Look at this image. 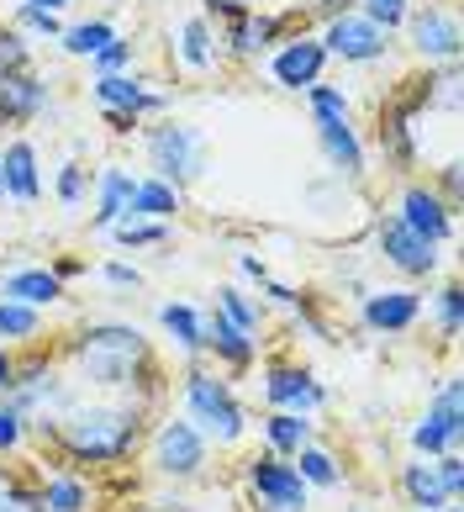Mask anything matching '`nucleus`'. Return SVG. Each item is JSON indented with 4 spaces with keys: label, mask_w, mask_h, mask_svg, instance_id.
Returning a JSON list of instances; mask_svg holds the SVG:
<instances>
[{
    "label": "nucleus",
    "mask_w": 464,
    "mask_h": 512,
    "mask_svg": "<svg viewBox=\"0 0 464 512\" xmlns=\"http://www.w3.org/2000/svg\"><path fill=\"white\" fill-rule=\"evenodd\" d=\"M396 486H401V497H406V507H412V512H438L443 502H454L449 491H443L438 465H433V460H422V454H412V460L401 465Z\"/></svg>",
    "instance_id": "412c9836"
},
{
    "label": "nucleus",
    "mask_w": 464,
    "mask_h": 512,
    "mask_svg": "<svg viewBox=\"0 0 464 512\" xmlns=\"http://www.w3.org/2000/svg\"><path fill=\"white\" fill-rule=\"evenodd\" d=\"M111 37H116V27L106 22V16H95V22H74V27L58 32V48H64L69 59H95Z\"/></svg>",
    "instance_id": "2f4dec72"
},
{
    "label": "nucleus",
    "mask_w": 464,
    "mask_h": 512,
    "mask_svg": "<svg viewBox=\"0 0 464 512\" xmlns=\"http://www.w3.org/2000/svg\"><path fill=\"white\" fill-rule=\"evenodd\" d=\"M11 69H32V43H27V32L0 27V74H11Z\"/></svg>",
    "instance_id": "ea45409f"
},
{
    "label": "nucleus",
    "mask_w": 464,
    "mask_h": 512,
    "mask_svg": "<svg viewBox=\"0 0 464 512\" xmlns=\"http://www.w3.org/2000/svg\"><path fill=\"white\" fill-rule=\"evenodd\" d=\"M396 217L412 227V233H422L428 243H438V249L459 238V212L433 191V185H406L401 201H396Z\"/></svg>",
    "instance_id": "2eb2a0df"
},
{
    "label": "nucleus",
    "mask_w": 464,
    "mask_h": 512,
    "mask_svg": "<svg viewBox=\"0 0 464 512\" xmlns=\"http://www.w3.org/2000/svg\"><path fill=\"white\" fill-rule=\"evenodd\" d=\"M143 80L132 69H116V74H95V85H90V96L95 106H122V111H138L143 117Z\"/></svg>",
    "instance_id": "c85d7f7f"
},
{
    "label": "nucleus",
    "mask_w": 464,
    "mask_h": 512,
    "mask_svg": "<svg viewBox=\"0 0 464 512\" xmlns=\"http://www.w3.org/2000/svg\"><path fill=\"white\" fill-rule=\"evenodd\" d=\"M259 433H264V449L280 454V460H296V449L317 439L312 417H301V412H264L259 417Z\"/></svg>",
    "instance_id": "4be33fe9"
},
{
    "label": "nucleus",
    "mask_w": 464,
    "mask_h": 512,
    "mask_svg": "<svg viewBox=\"0 0 464 512\" xmlns=\"http://www.w3.org/2000/svg\"><path fill=\"white\" fill-rule=\"evenodd\" d=\"M438 512H464V507H459V497H454V502H443Z\"/></svg>",
    "instance_id": "6e6d98bb"
},
{
    "label": "nucleus",
    "mask_w": 464,
    "mask_h": 512,
    "mask_svg": "<svg viewBox=\"0 0 464 512\" xmlns=\"http://www.w3.org/2000/svg\"><path fill=\"white\" fill-rule=\"evenodd\" d=\"M264 407L269 412L317 417L327 407V386L317 381V370L296 365V359H269V365H264Z\"/></svg>",
    "instance_id": "1a4fd4ad"
},
{
    "label": "nucleus",
    "mask_w": 464,
    "mask_h": 512,
    "mask_svg": "<svg viewBox=\"0 0 464 512\" xmlns=\"http://www.w3.org/2000/svg\"><path fill=\"white\" fill-rule=\"evenodd\" d=\"M359 6V0H306V11H312V16H322V22H327V16H343V11H354Z\"/></svg>",
    "instance_id": "3c124183"
},
{
    "label": "nucleus",
    "mask_w": 464,
    "mask_h": 512,
    "mask_svg": "<svg viewBox=\"0 0 464 512\" xmlns=\"http://www.w3.org/2000/svg\"><path fill=\"white\" fill-rule=\"evenodd\" d=\"M159 328L185 359H201V307L196 301H164L159 307Z\"/></svg>",
    "instance_id": "a878e982"
},
{
    "label": "nucleus",
    "mask_w": 464,
    "mask_h": 512,
    "mask_svg": "<svg viewBox=\"0 0 464 512\" xmlns=\"http://www.w3.org/2000/svg\"><path fill=\"white\" fill-rule=\"evenodd\" d=\"M254 6H259V0H201V16H206V22H232V16H243Z\"/></svg>",
    "instance_id": "a18cd8bd"
},
{
    "label": "nucleus",
    "mask_w": 464,
    "mask_h": 512,
    "mask_svg": "<svg viewBox=\"0 0 464 512\" xmlns=\"http://www.w3.org/2000/svg\"><path fill=\"white\" fill-rule=\"evenodd\" d=\"M459 169H464V164H459V159H449V164H443V169H438V185H433V191H438L443 201H449V206H454V212H459V206H464V201H459V180H464V175H459Z\"/></svg>",
    "instance_id": "49530a36"
},
{
    "label": "nucleus",
    "mask_w": 464,
    "mask_h": 512,
    "mask_svg": "<svg viewBox=\"0 0 464 512\" xmlns=\"http://www.w3.org/2000/svg\"><path fill=\"white\" fill-rule=\"evenodd\" d=\"M27 433H32V423H27V417L6 402V396H0V454H22Z\"/></svg>",
    "instance_id": "58836bf2"
},
{
    "label": "nucleus",
    "mask_w": 464,
    "mask_h": 512,
    "mask_svg": "<svg viewBox=\"0 0 464 512\" xmlns=\"http://www.w3.org/2000/svg\"><path fill=\"white\" fill-rule=\"evenodd\" d=\"M37 491H43V512H90L95 507V491H90V481L74 465L43 476V481H37Z\"/></svg>",
    "instance_id": "5701e85b"
},
{
    "label": "nucleus",
    "mask_w": 464,
    "mask_h": 512,
    "mask_svg": "<svg viewBox=\"0 0 464 512\" xmlns=\"http://www.w3.org/2000/svg\"><path fill=\"white\" fill-rule=\"evenodd\" d=\"M143 132V154H148V169L169 185H196L206 169H211V138L196 127V122H180V117H159L153 127H138Z\"/></svg>",
    "instance_id": "39448f33"
},
{
    "label": "nucleus",
    "mask_w": 464,
    "mask_h": 512,
    "mask_svg": "<svg viewBox=\"0 0 464 512\" xmlns=\"http://www.w3.org/2000/svg\"><path fill=\"white\" fill-rule=\"evenodd\" d=\"M406 43H412L428 64H459V48H464V32H459V16L454 6L443 0H428V6L406 11Z\"/></svg>",
    "instance_id": "9b49d317"
},
{
    "label": "nucleus",
    "mask_w": 464,
    "mask_h": 512,
    "mask_svg": "<svg viewBox=\"0 0 464 512\" xmlns=\"http://www.w3.org/2000/svg\"><path fill=\"white\" fill-rule=\"evenodd\" d=\"M290 465H296V476H301L306 486H312V491H338V486H343V465H338V454H333V449H322L317 439H312V444H301Z\"/></svg>",
    "instance_id": "cd10ccee"
},
{
    "label": "nucleus",
    "mask_w": 464,
    "mask_h": 512,
    "mask_svg": "<svg viewBox=\"0 0 464 512\" xmlns=\"http://www.w3.org/2000/svg\"><path fill=\"white\" fill-rule=\"evenodd\" d=\"M232 264H238V275L248 280V286H264V280H269V264H264L259 254H248V249L232 254Z\"/></svg>",
    "instance_id": "09e8293b"
},
{
    "label": "nucleus",
    "mask_w": 464,
    "mask_h": 512,
    "mask_svg": "<svg viewBox=\"0 0 464 512\" xmlns=\"http://www.w3.org/2000/svg\"><path fill=\"white\" fill-rule=\"evenodd\" d=\"M354 11H364L375 27H385V32H396L401 22H406V11H412V0H359Z\"/></svg>",
    "instance_id": "a19ab883"
},
{
    "label": "nucleus",
    "mask_w": 464,
    "mask_h": 512,
    "mask_svg": "<svg viewBox=\"0 0 464 512\" xmlns=\"http://www.w3.org/2000/svg\"><path fill=\"white\" fill-rule=\"evenodd\" d=\"M90 185H95V175L80 164V159H69L64 169H58V180H53V196H58V206H69V212H80V206L90 201Z\"/></svg>",
    "instance_id": "72a5a7b5"
},
{
    "label": "nucleus",
    "mask_w": 464,
    "mask_h": 512,
    "mask_svg": "<svg viewBox=\"0 0 464 512\" xmlns=\"http://www.w3.org/2000/svg\"><path fill=\"white\" fill-rule=\"evenodd\" d=\"M259 291H264L269 301H275V307H285V312H290V307H296V301H301V291H296V286H285V280H275V275H269Z\"/></svg>",
    "instance_id": "8fccbe9b"
},
{
    "label": "nucleus",
    "mask_w": 464,
    "mask_h": 512,
    "mask_svg": "<svg viewBox=\"0 0 464 512\" xmlns=\"http://www.w3.org/2000/svg\"><path fill=\"white\" fill-rule=\"evenodd\" d=\"M0 512H43V491H37V481L0 476Z\"/></svg>",
    "instance_id": "4c0bfd02"
},
{
    "label": "nucleus",
    "mask_w": 464,
    "mask_h": 512,
    "mask_svg": "<svg viewBox=\"0 0 464 512\" xmlns=\"http://www.w3.org/2000/svg\"><path fill=\"white\" fill-rule=\"evenodd\" d=\"M327 69V48L322 37L312 32H290L275 43V53H269V80H275L280 90H290V96H306Z\"/></svg>",
    "instance_id": "f8f14e48"
},
{
    "label": "nucleus",
    "mask_w": 464,
    "mask_h": 512,
    "mask_svg": "<svg viewBox=\"0 0 464 512\" xmlns=\"http://www.w3.org/2000/svg\"><path fill=\"white\" fill-rule=\"evenodd\" d=\"M27 6H43V11H64V6H74V0H27Z\"/></svg>",
    "instance_id": "5fc2aeb1"
},
{
    "label": "nucleus",
    "mask_w": 464,
    "mask_h": 512,
    "mask_svg": "<svg viewBox=\"0 0 464 512\" xmlns=\"http://www.w3.org/2000/svg\"><path fill=\"white\" fill-rule=\"evenodd\" d=\"M211 307H217L227 322H238L243 333H264V301H254L243 286H217V301H211Z\"/></svg>",
    "instance_id": "7c9ffc66"
},
{
    "label": "nucleus",
    "mask_w": 464,
    "mask_h": 512,
    "mask_svg": "<svg viewBox=\"0 0 464 512\" xmlns=\"http://www.w3.org/2000/svg\"><path fill=\"white\" fill-rule=\"evenodd\" d=\"M101 122L116 132V138H132V132L143 127V117H138V111H122V106H101Z\"/></svg>",
    "instance_id": "de8ad7c7"
},
{
    "label": "nucleus",
    "mask_w": 464,
    "mask_h": 512,
    "mask_svg": "<svg viewBox=\"0 0 464 512\" xmlns=\"http://www.w3.org/2000/svg\"><path fill=\"white\" fill-rule=\"evenodd\" d=\"M106 238L116 243L122 254H143V249H164L174 238V222H153V217H122L106 227Z\"/></svg>",
    "instance_id": "bb28decb"
},
{
    "label": "nucleus",
    "mask_w": 464,
    "mask_h": 512,
    "mask_svg": "<svg viewBox=\"0 0 464 512\" xmlns=\"http://www.w3.org/2000/svg\"><path fill=\"white\" fill-rule=\"evenodd\" d=\"M101 280L111 291H143V270L138 264H127V259H106L101 264Z\"/></svg>",
    "instance_id": "37998d69"
},
{
    "label": "nucleus",
    "mask_w": 464,
    "mask_h": 512,
    "mask_svg": "<svg viewBox=\"0 0 464 512\" xmlns=\"http://www.w3.org/2000/svg\"><path fill=\"white\" fill-rule=\"evenodd\" d=\"M69 370L106 396H127L138 407L159 402V359L138 322H90L69 338Z\"/></svg>",
    "instance_id": "f03ea898"
},
{
    "label": "nucleus",
    "mask_w": 464,
    "mask_h": 512,
    "mask_svg": "<svg viewBox=\"0 0 464 512\" xmlns=\"http://www.w3.org/2000/svg\"><path fill=\"white\" fill-rule=\"evenodd\" d=\"M428 417H438L443 433H449L454 444H464V412H459V375H443L433 402H428Z\"/></svg>",
    "instance_id": "473e14b6"
},
{
    "label": "nucleus",
    "mask_w": 464,
    "mask_h": 512,
    "mask_svg": "<svg viewBox=\"0 0 464 512\" xmlns=\"http://www.w3.org/2000/svg\"><path fill=\"white\" fill-rule=\"evenodd\" d=\"M443 449H459V444L449 439V433H443V423H438V417H428V412H422L417 423H412V454H422V460H438Z\"/></svg>",
    "instance_id": "c9c22d12"
},
{
    "label": "nucleus",
    "mask_w": 464,
    "mask_h": 512,
    "mask_svg": "<svg viewBox=\"0 0 464 512\" xmlns=\"http://www.w3.org/2000/svg\"><path fill=\"white\" fill-rule=\"evenodd\" d=\"M174 53H180V64L196 69V74L217 69V59H222L217 27H211L206 16H190V22H180V43H174Z\"/></svg>",
    "instance_id": "b1692460"
},
{
    "label": "nucleus",
    "mask_w": 464,
    "mask_h": 512,
    "mask_svg": "<svg viewBox=\"0 0 464 512\" xmlns=\"http://www.w3.org/2000/svg\"><path fill=\"white\" fill-rule=\"evenodd\" d=\"M322 48H327V59H338V64H380L385 53H391V32L375 27L364 11H343V16H327Z\"/></svg>",
    "instance_id": "9d476101"
},
{
    "label": "nucleus",
    "mask_w": 464,
    "mask_h": 512,
    "mask_svg": "<svg viewBox=\"0 0 464 512\" xmlns=\"http://www.w3.org/2000/svg\"><path fill=\"white\" fill-rule=\"evenodd\" d=\"M32 433L43 439L64 465H85V470H111L127 465L148 439V407L127 402V396H106V402H69L32 417Z\"/></svg>",
    "instance_id": "f257e3e1"
},
{
    "label": "nucleus",
    "mask_w": 464,
    "mask_h": 512,
    "mask_svg": "<svg viewBox=\"0 0 464 512\" xmlns=\"http://www.w3.org/2000/svg\"><path fill=\"white\" fill-rule=\"evenodd\" d=\"M48 270H53L58 280H64V286H69V280H74V275H85V270H90V264H85V259H69V254H64V259H53V264H48Z\"/></svg>",
    "instance_id": "603ef678"
},
{
    "label": "nucleus",
    "mask_w": 464,
    "mask_h": 512,
    "mask_svg": "<svg viewBox=\"0 0 464 512\" xmlns=\"http://www.w3.org/2000/svg\"><path fill=\"white\" fill-rule=\"evenodd\" d=\"M11 375H16V349H6V344H0V396L11 391Z\"/></svg>",
    "instance_id": "864d4df0"
},
{
    "label": "nucleus",
    "mask_w": 464,
    "mask_h": 512,
    "mask_svg": "<svg viewBox=\"0 0 464 512\" xmlns=\"http://www.w3.org/2000/svg\"><path fill=\"white\" fill-rule=\"evenodd\" d=\"M306 106H312V127H317V143H322V159L327 169H333V180L343 185H364V169H370V159H364V138L354 132V106H348V96L338 85H312L306 90Z\"/></svg>",
    "instance_id": "20e7f679"
},
{
    "label": "nucleus",
    "mask_w": 464,
    "mask_h": 512,
    "mask_svg": "<svg viewBox=\"0 0 464 512\" xmlns=\"http://www.w3.org/2000/svg\"><path fill=\"white\" fill-rule=\"evenodd\" d=\"M90 69H95V74H116V69H132V43H127L122 32H116L111 43H106V48H101V53H95V59H90Z\"/></svg>",
    "instance_id": "79ce46f5"
},
{
    "label": "nucleus",
    "mask_w": 464,
    "mask_h": 512,
    "mask_svg": "<svg viewBox=\"0 0 464 512\" xmlns=\"http://www.w3.org/2000/svg\"><path fill=\"white\" fill-rule=\"evenodd\" d=\"M53 106V90L48 80L37 69H11V74H0V127H27L37 122L43 111Z\"/></svg>",
    "instance_id": "f3484780"
},
{
    "label": "nucleus",
    "mask_w": 464,
    "mask_h": 512,
    "mask_svg": "<svg viewBox=\"0 0 464 512\" xmlns=\"http://www.w3.org/2000/svg\"><path fill=\"white\" fill-rule=\"evenodd\" d=\"M0 180H6V201L16 206H37L43 201V164L27 138H11L0 148Z\"/></svg>",
    "instance_id": "a211bd4d"
},
{
    "label": "nucleus",
    "mask_w": 464,
    "mask_h": 512,
    "mask_svg": "<svg viewBox=\"0 0 464 512\" xmlns=\"http://www.w3.org/2000/svg\"><path fill=\"white\" fill-rule=\"evenodd\" d=\"M211 460V444L201 439L196 423L185 417H164L159 428L148 433V470L159 481H196Z\"/></svg>",
    "instance_id": "0eeeda50"
},
{
    "label": "nucleus",
    "mask_w": 464,
    "mask_h": 512,
    "mask_svg": "<svg viewBox=\"0 0 464 512\" xmlns=\"http://www.w3.org/2000/svg\"><path fill=\"white\" fill-rule=\"evenodd\" d=\"M280 37H290V16L280 11H243V16H232V22H222V53H232V59H264L269 48L280 43Z\"/></svg>",
    "instance_id": "dca6fc26"
},
{
    "label": "nucleus",
    "mask_w": 464,
    "mask_h": 512,
    "mask_svg": "<svg viewBox=\"0 0 464 512\" xmlns=\"http://www.w3.org/2000/svg\"><path fill=\"white\" fill-rule=\"evenodd\" d=\"M243 491L254 502V512H312V486L296 476V465L269 449L243 460Z\"/></svg>",
    "instance_id": "423d86ee"
},
{
    "label": "nucleus",
    "mask_w": 464,
    "mask_h": 512,
    "mask_svg": "<svg viewBox=\"0 0 464 512\" xmlns=\"http://www.w3.org/2000/svg\"><path fill=\"white\" fill-rule=\"evenodd\" d=\"M433 465H438V476H443V491H449V497H464V454L459 449H443Z\"/></svg>",
    "instance_id": "c03bdc74"
},
{
    "label": "nucleus",
    "mask_w": 464,
    "mask_h": 512,
    "mask_svg": "<svg viewBox=\"0 0 464 512\" xmlns=\"http://www.w3.org/2000/svg\"><path fill=\"white\" fill-rule=\"evenodd\" d=\"M433 317H438V333L454 344L459 328H464V291H459V280H443V286H438V296H433Z\"/></svg>",
    "instance_id": "f704fd0d"
},
{
    "label": "nucleus",
    "mask_w": 464,
    "mask_h": 512,
    "mask_svg": "<svg viewBox=\"0 0 464 512\" xmlns=\"http://www.w3.org/2000/svg\"><path fill=\"white\" fill-rule=\"evenodd\" d=\"M201 359H211L227 381L232 375H248L259 359V338L243 333L238 322H227L217 307H201Z\"/></svg>",
    "instance_id": "ddd939ff"
},
{
    "label": "nucleus",
    "mask_w": 464,
    "mask_h": 512,
    "mask_svg": "<svg viewBox=\"0 0 464 512\" xmlns=\"http://www.w3.org/2000/svg\"><path fill=\"white\" fill-rule=\"evenodd\" d=\"M359 322L370 333H385V338H401L422 322V291L412 286H385V291H364L359 296Z\"/></svg>",
    "instance_id": "4468645a"
},
{
    "label": "nucleus",
    "mask_w": 464,
    "mask_h": 512,
    "mask_svg": "<svg viewBox=\"0 0 464 512\" xmlns=\"http://www.w3.org/2000/svg\"><path fill=\"white\" fill-rule=\"evenodd\" d=\"M0 296L43 312V307H58V301H64V280H58L48 264H22V270H6V275H0Z\"/></svg>",
    "instance_id": "aec40b11"
},
{
    "label": "nucleus",
    "mask_w": 464,
    "mask_h": 512,
    "mask_svg": "<svg viewBox=\"0 0 464 512\" xmlns=\"http://www.w3.org/2000/svg\"><path fill=\"white\" fill-rule=\"evenodd\" d=\"M185 212V191L169 185L159 175H138V191H132V217H153V222H174Z\"/></svg>",
    "instance_id": "393cba45"
},
{
    "label": "nucleus",
    "mask_w": 464,
    "mask_h": 512,
    "mask_svg": "<svg viewBox=\"0 0 464 512\" xmlns=\"http://www.w3.org/2000/svg\"><path fill=\"white\" fill-rule=\"evenodd\" d=\"M354 512H364V507H354Z\"/></svg>",
    "instance_id": "13d9d810"
},
{
    "label": "nucleus",
    "mask_w": 464,
    "mask_h": 512,
    "mask_svg": "<svg viewBox=\"0 0 464 512\" xmlns=\"http://www.w3.org/2000/svg\"><path fill=\"white\" fill-rule=\"evenodd\" d=\"M375 249L380 259L391 264V270H401L406 280H433L443 270V254H438V243H428L422 233H412L396 212H380L375 217Z\"/></svg>",
    "instance_id": "6e6552de"
},
{
    "label": "nucleus",
    "mask_w": 464,
    "mask_h": 512,
    "mask_svg": "<svg viewBox=\"0 0 464 512\" xmlns=\"http://www.w3.org/2000/svg\"><path fill=\"white\" fill-rule=\"evenodd\" d=\"M16 32L27 37H48V43H58V32H64V22H58V11H43V6H27V0H16Z\"/></svg>",
    "instance_id": "e433bc0d"
},
{
    "label": "nucleus",
    "mask_w": 464,
    "mask_h": 512,
    "mask_svg": "<svg viewBox=\"0 0 464 512\" xmlns=\"http://www.w3.org/2000/svg\"><path fill=\"white\" fill-rule=\"evenodd\" d=\"M132 191H138V175L122 164H106L101 175H95L90 196H95V212H90V233H106L111 222L132 217Z\"/></svg>",
    "instance_id": "6ab92c4d"
},
{
    "label": "nucleus",
    "mask_w": 464,
    "mask_h": 512,
    "mask_svg": "<svg viewBox=\"0 0 464 512\" xmlns=\"http://www.w3.org/2000/svg\"><path fill=\"white\" fill-rule=\"evenodd\" d=\"M0 201H6V180H0Z\"/></svg>",
    "instance_id": "4d7b16f0"
},
{
    "label": "nucleus",
    "mask_w": 464,
    "mask_h": 512,
    "mask_svg": "<svg viewBox=\"0 0 464 512\" xmlns=\"http://www.w3.org/2000/svg\"><path fill=\"white\" fill-rule=\"evenodd\" d=\"M37 338H43V312L0 296V344H6V349H27V344H37Z\"/></svg>",
    "instance_id": "c756f323"
},
{
    "label": "nucleus",
    "mask_w": 464,
    "mask_h": 512,
    "mask_svg": "<svg viewBox=\"0 0 464 512\" xmlns=\"http://www.w3.org/2000/svg\"><path fill=\"white\" fill-rule=\"evenodd\" d=\"M180 417L201 428L206 444L217 449H238L243 433H248V412L238 402L232 381L211 365V359H185V375H180Z\"/></svg>",
    "instance_id": "7ed1b4c3"
}]
</instances>
